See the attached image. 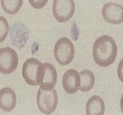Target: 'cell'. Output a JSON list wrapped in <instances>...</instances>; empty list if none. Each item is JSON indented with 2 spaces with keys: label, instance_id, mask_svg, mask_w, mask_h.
<instances>
[{
  "label": "cell",
  "instance_id": "cell-12",
  "mask_svg": "<svg viewBox=\"0 0 123 115\" xmlns=\"http://www.w3.org/2000/svg\"><path fill=\"white\" fill-rule=\"evenodd\" d=\"M86 113L87 115H103L105 113L104 102L100 97L93 95L86 103Z\"/></svg>",
  "mask_w": 123,
  "mask_h": 115
},
{
  "label": "cell",
  "instance_id": "cell-2",
  "mask_svg": "<svg viewBox=\"0 0 123 115\" xmlns=\"http://www.w3.org/2000/svg\"><path fill=\"white\" fill-rule=\"evenodd\" d=\"M57 74L54 66L49 63H41L39 66L37 74V81L41 88L51 90L55 86Z\"/></svg>",
  "mask_w": 123,
  "mask_h": 115
},
{
  "label": "cell",
  "instance_id": "cell-18",
  "mask_svg": "<svg viewBox=\"0 0 123 115\" xmlns=\"http://www.w3.org/2000/svg\"><path fill=\"white\" fill-rule=\"evenodd\" d=\"M120 105H121V110L123 113V94L121 96V102H120Z\"/></svg>",
  "mask_w": 123,
  "mask_h": 115
},
{
  "label": "cell",
  "instance_id": "cell-10",
  "mask_svg": "<svg viewBox=\"0 0 123 115\" xmlns=\"http://www.w3.org/2000/svg\"><path fill=\"white\" fill-rule=\"evenodd\" d=\"M81 84L80 74L74 69L66 71L62 78V85L68 94H74L79 89Z\"/></svg>",
  "mask_w": 123,
  "mask_h": 115
},
{
  "label": "cell",
  "instance_id": "cell-15",
  "mask_svg": "<svg viewBox=\"0 0 123 115\" xmlns=\"http://www.w3.org/2000/svg\"><path fill=\"white\" fill-rule=\"evenodd\" d=\"M9 25L4 17H0V42L4 41L8 32Z\"/></svg>",
  "mask_w": 123,
  "mask_h": 115
},
{
  "label": "cell",
  "instance_id": "cell-16",
  "mask_svg": "<svg viewBox=\"0 0 123 115\" xmlns=\"http://www.w3.org/2000/svg\"><path fill=\"white\" fill-rule=\"evenodd\" d=\"M48 0H29L31 6L36 9L43 8L47 4Z\"/></svg>",
  "mask_w": 123,
  "mask_h": 115
},
{
  "label": "cell",
  "instance_id": "cell-17",
  "mask_svg": "<svg viewBox=\"0 0 123 115\" xmlns=\"http://www.w3.org/2000/svg\"><path fill=\"white\" fill-rule=\"evenodd\" d=\"M117 75L119 79L123 83V58L120 62L117 68Z\"/></svg>",
  "mask_w": 123,
  "mask_h": 115
},
{
  "label": "cell",
  "instance_id": "cell-11",
  "mask_svg": "<svg viewBox=\"0 0 123 115\" xmlns=\"http://www.w3.org/2000/svg\"><path fill=\"white\" fill-rule=\"evenodd\" d=\"M0 95L1 109L5 112L12 111L17 103V97L14 91L9 87L1 89Z\"/></svg>",
  "mask_w": 123,
  "mask_h": 115
},
{
  "label": "cell",
  "instance_id": "cell-5",
  "mask_svg": "<svg viewBox=\"0 0 123 115\" xmlns=\"http://www.w3.org/2000/svg\"><path fill=\"white\" fill-rule=\"evenodd\" d=\"M75 9L74 0H54L53 13L60 22H65L72 18Z\"/></svg>",
  "mask_w": 123,
  "mask_h": 115
},
{
  "label": "cell",
  "instance_id": "cell-7",
  "mask_svg": "<svg viewBox=\"0 0 123 115\" xmlns=\"http://www.w3.org/2000/svg\"><path fill=\"white\" fill-rule=\"evenodd\" d=\"M9 36L15 47L21 49L25 46L29 39L28 27L22 23H15L10 27Z\"/></svg>",
  "mask_w": 123,
  "mask_h": 115
},
{
  "label": "cell",
  "instance_id": "cell-8",
  "mask_svg": "<svg viewBox=\"0 0 123 115\" xmlns=\"http://www.w3.org/2000/svg\"><path fill=\"white\" fill-rule=\"evenodd\" d=\"M104 19L108 22L119 25L123 22V6L115 3L104 4L102 11Z\"/></svg>",
  "mask_w": 123,
  "mask_h": 115
},
{
  "label": "cell",
  "instance_id": "cell-9",
  "mask_svg": "<svg viewBox=\"0 0 123 115\" xmlns=\"http://www.w3.org/2000/svg\"><path fill=\"white\" fill-rule=\"evenodd\" d=\"M39 60L35 58H29L23 64L22 69L23 78L27 84L31 86L37 85V74L39 66L41 64Z\"/></svg>",
  "mask_w": 123,
  "mask_h": 115
},
{
  "label": "cell",
  "instance_id": "cell-1",
  "mask_svg": "<svg viewBox=\"0 0 123 115\" xmlns=\"http://www.w3.org/2000/svg\"><path fill=\"white\" fill-rule=\"evenodd\" d=\"M93 58L101 67H107L115 61L117 55V46L112 37L103 35L95 42L92 49Z\"/></svg>",
  "mask_w": 123,
  "mask_h": 115
},
{
  "label": "cell",
  "instance_id": "cell-6",
  "mask_svg": "<svg viewBox=\"0 0 123 115\" xmlns=\"http://www.w3.org/2000/svg\"><path fill=\"white\" fill-rule=\"evenodd\" d=\"M18 57L14 50L9 47L0 50V71L4 74H11L17 69Z\"/></svg>",
  "mask_w": 123,
  "mask_h": 115
},
{
  "label": "cell",
  "instance_id": "cell-13",
  "mask_svg": "<svg viewBox=\"0 0 123 115\" xmlns=\"http://www.w3.org/2000/svg\"><path fill=\"white\" fill-rule=\"evenodd\" d=\"M81 84L80 91L82 92H87L90 91L95 84V78L92 72L89 70H84L80 73Z\"/></svg>",
  "mask_w": 123,
  "mask_h": 115
},
{
  "label": "cell",
  "instance_id": "cell-14",
  "mask_svg": "<svg viewBox=\"0 0 123 115\" xmlns=\"http://www.w3.org/2000/svg\"><path fill=\"white\" fill-rule=\"evenodd\" d=\"M23 0H1V5L7 14H17L22 6Z\"/></svg>",
  "mask_w": 123,
  "mask_h": 115
},
{
  "label": "cell",
  "instance_id": "cell-4",
  "mask_svg": "<svg viewBox=\"0 0 123 115\" xmlns=\"http://www.w3.org/2000/svg\"><path fill=\"white\" fill-rule=\"evenodd\" d=\"M37 105L42 113L49 115L53 113L57 106L58 98L55 89L44 90L40 88L37 93Z\"/></svg>",
  "mask_w": 123,
  "mask_h": 115
},
{
  "label": "cell",
  "instance_id": "cell-3",
  "mask_svg": "<svg viewBox=\"0 0 123 115\" xmlns=\"http://www.w3.org/2000/svg\"><path fill=\"white\" fill-rule=\"evenodd\" d=\"M74 47L70 39L67 37H62L58 40L54 48L55 60L62 66L70 64L74 56Z\"/></svg>",
  "mask_w": 123,
  "mask_h": 115
}]
</instances>
